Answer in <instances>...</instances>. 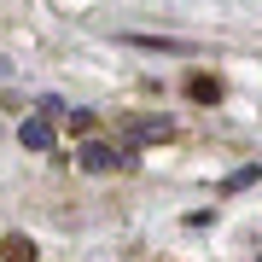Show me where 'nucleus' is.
Masks as SVG:
<instances>
[{
  "instance_id": "f257e3e1",
  "label": "nucleus",
  "mask_w": 262,
  "mask_h": 262,
  "mask_svg": "<svg viewBox=\"0 0 262 262\" xmlns=\"http://www.w3.org/2000/svg\"><path fill=\"white\" fill-rule=\"evenodd\" d=\"M76 163L94 169V175H117V169H134V146H105V140H82Z\"/></svg>"
},
{
  "instance_id": "f03ea898",
  "label": "nucleus",
  "mask_w": 262,
  "mask_h": 262,
  "mask_svg": "<svg viewBox=\"0 0 262 262\" xmlns=\"http://www.w3.org/2000/svg\"><path fill=\"white\" fill-rule=\"evenodd\" d=\"M18 140H24V151H53V122L24 117V122H18Z\"/></svg>"
},
{
  "instance_id": "7ed1b4c3",
  "label": "nucleus",
  "mask_w": 262,
  "mask_h": 262,
  "mask_svg": "<svg viewBox=\"0 0 262 262\" xmlns=\"http://www.w3.org/2000/svg\"><path fill=\"white\" fill-rule=\"evenodd\" d=\"M128 140H134V146H151V140H169V122H158V117H140V122H134V128H128Z\"/></svg>"
},
{
  "instance_id": "20e7f679",
  "label": "nucleus",
  "mask_w": 262,
  "mask_h": 262,
  "mask_svg": "<svg viewBox=\"0 0 262 262\" xmlns=\"http://www.w3.org/2000/svg\"><path fill=\"white\" fill-rule=\"evenodd\" d=\"M0 256H6V262H35V245H29L24 233H6V239H0Z\"/></svg>"
},
{
  "instance_id": "39448f33",
  "label": "nucleus",
  "mask_w": 262,
  "mask_h": 262,
  "mask_svg": "<svg viewBox=\"0 0 262 262\" xmlns=\"http://www.w3.org/2000/svg\"><path fill=\"white\" fill-rule=\"evenodd\" d=\"M262 181V163H245V169H233V175L222 181V192H245V187H256Z\"/></svg>"
},
{
  "instance_id": "423d86ee",
  "label": "nucleus",
  "mask_w": 262,
  "mask_h": 262,
  "mask_svg": "<svg viewBox=\"0 0 262 262\" xmlns=\"http://www.w3.org/2000/svg\"><path fill=\"white\" fill-rule=\"evenodd\" d=\"M187 94H192L198 105H215V99H222V82H215V76H198V82L187 88Z\"/></svg>"
},
{
  "instance_id": "0eeeda50",
  "label": "nucleus",
  "mask_w": 262,
  "mask_h": 262,
  "mask_svg": "<svg viewBox=\"0 0 262 262\" xmlns=\"http://www.w3.org/2000/svg\"><path fill=\"white\" fill-rule=\"evenodd\" d=\"M94 122H99L94 111H70V122H64V128H70V134H94Z\"/></svg>"
}]
</instances>
